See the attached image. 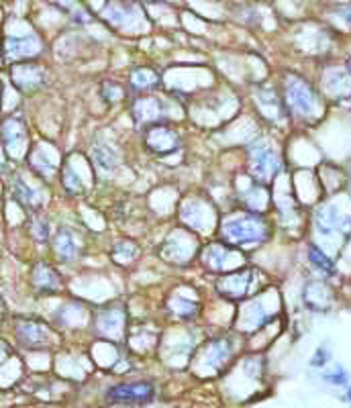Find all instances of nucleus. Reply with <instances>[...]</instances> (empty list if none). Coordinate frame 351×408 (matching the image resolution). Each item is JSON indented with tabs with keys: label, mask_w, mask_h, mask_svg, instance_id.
I'll list each match as a JSON object with an SVG mask.
<instances>
[{
	"label": "nucleus",
	"mask_w": 351,
	"mask_h": 408,
	"mask_svg": "<svg viewBox=\"0 0 351 408\" xmlns=\"http://www.w3.org/2000/svg\"><path fill=\"white\" fill-rule=\"evenodd\" d=\"M110 396L115 400H147L154 396V388L149 384H125V386H119L115 390L110 392Z\"/></svg>",
	"instance_id": "nucleus-1"
}]
</instances>
